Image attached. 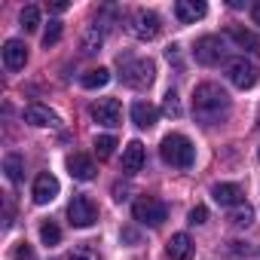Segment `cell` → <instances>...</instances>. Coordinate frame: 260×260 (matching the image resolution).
Returning <instances> with one entry per match:
<instances>
[{
	"label": "cell",
	"mask_w": 260,
	"mask_h": 260,
	"mask_svg": "<svg viewBox=\"0 0 260 260\" xmlns=\"http://www.w3.org/2000/svg\"><path fill=\"white\" fill-rule=\"evenodd\" d=\"M25 122H31V125H40V128H55L61 119H58V113L55 110H49L46 104H28L25 107Z\"/></svg>",
	"instance_id": "5bb4252c"
},
{
	"label": "cell",
	"mask_w": 260,
	"mask_h": 260,
	"mask_svg": "<svg viewBox=\"0 0 260 260\" xmlns=\"http://www.w3.org/2000/svg\"><path fill=\"white\" fill-rule=\"evenodd\" d=\"M251 19H254V25H260V0L251 7Z\"/></svg>",
	"instance_id": "d6a6232c"
},
{
	"label": "cell",
	"mask_w": 260,
	"mask_h": 260,
	"mask_svg": "<svg viewBox=\"0 0 260 260\" xmlns=\"http://www.w3.org/2000/svg\"><path fill=\"white\" fill-rule=\"evenodd\" d=\"M113 150H116V138H113V135H98V138H95V153H98V159H110Z\"/></svg>",
	"instance_id": "603a6c76"
},
{
	"label": "cell",
	"mask_w": 260,
	"mask_h": 260,
	"mask_svg": "<svg viewBox=\"0 0 260 260\" xmlns=\"http://www.w3.org/2000/svg\"><path fill=\"white\" fill-rule=\"evenodd\" d=\"M193 113L202 125H214L230 113V95L217 83H199L193 89Z\"/></svg>",
	"instance_id": "6da1fadb"
},
{
	"label": "cell",
	"mask_w": 260,
	"mask_h": 260,
	"mask_svg": "<svg viewBox=\"0 0 260 260\" xmlns=\"http://www.w3.org/2000/svg\"><path fill=\"white\" fill-rule=\"evenodd\" d=\"M19 19H22V28H25V31H37V28H40V10H37L34 4H28Z\"/></svg>",
	"instance_id": "d4e9b609"
},
{
	"label": "cell",
	"mask_w": 260,
	"mask_h": 260,
	"mask_svg": "<svg viewBox=\"0 0 260 260\" xmlns=\"http://www.w3.org/2000/svg\"><path fill=\"white\" fill-rule=\"evenodd\" d=\"M68 10V4H64V0H58V4H52V13H64Z\"/></svg>",
	"instance_id": "836d02e7"
},
{
	"label": "cell",
	"mask_w": 260,
	"mask_h": 260,
	"mask_svg": "<svg viewBox=\"0 0 260 260\" xmlns=\"http://www.w3.org/2000/svg\"><path fill=\"white\" fill-rule=\"evenodd\" d=\"M226 37L239 46V49H248V52H254V55H260V37L257 34H251L248 28H239V25H230L226 28Z\"/></svg>",
	"instance_id": "ac0fdd59"
},
{
	"label": "cell",
	"mask_w": 260,
	"mask_h": 260,
	"mask_svg": "<svg viewBox=\"0 0 260 260\" xmlns=\"http://www.w3.org/2000/svg\"><path fill=\"white\" fill-rule=\"evenodd\" d=\"M58 40H61V22H49L46 34H43V46L49 49V46H55Z\"/></svg>",
	"instance_id": "83f0119b"
},
{
	"label": "cell",
	"mask_w": 260,
	"mask_h": 260,
	"mask_svg": "<svg viewBox=\"0 0 260 260\" xmlns=\"http://www.w3.org/2000/svg\"><path fill=\"white\" fill-rule=\"evenodd\" d=\"M162 110L169 116H181V104H178V95L175 92H166V101H162Z\"/></svg>",
	"instance_id": "f1b7e54d"
},
{
	"label": "cell",
	"mask_w": 260,
	"mask_h": 260,
	"mask_svg": "<svg viewBox=\"0 0 260 260\" xmlns=\"http://www.w3.org/2000/svg\"><path fill=\"white\" fill-rule=\"evenodd\" d=\"M193 55H196V61H199V64L214 68V64H220V61L226 58V46H223V40H220V37L208 34V37H199V40H196Z\"/></svg>",
	"instance_id": "8992f818"
},
{
	"label": "cell",
	"mask_w": 260,
	"mask_h": 260,
	"mask_svg": "<svg viewBox=\"0 0 260 260\" xmlns=\"http://www.w3.org/2000/svg\"><path fill=\"white\" fill-rule=\"evenodd\" d=\"M128 31H132L138 40H153V37H159L162 22H159V16H156L153 10H138V13L132 16V25H128Z\"/></svg>",
	"instance_id": "ba28073f"
},
{
	"label": "cell",
	"mask_w": 260,
	"mask_h": 260,
	"mask_svg": "<svg viewBox=\"0 0 260 260\" xmlns=\"http://www.w3.org/2000/svg\"><path fill=\"white\" fill-rule=\"evenodd\" d=\"M166 257L169 260H193V239L187 233H175L166 245Z\"/></svg>",
	"instance_id": "2e32d148"
},
{
	"label": "cell",
	"mask_w": 260,
	"mask_h": 260,
	"mask_svg": "<svg viewBox=\"0 0 260 260\" xmlns=\"http://www.w3.org/2000/svg\"><path fill=\"white\" fill-rule=\"evenodd\" d=\"M257 159H260V150H257Z\"/></svg>",
	"instance_id": "e575fe53"
},
{
	"label": "cell",
	"mask_w": 260,
	"mask_h": 260,
	"mask_svg": "<svg viewBox=\"0 0 260 260\" xmlns=\"http://www.w3.org/2000/svg\"><path fill=\"white\" fill-rule=\"evenodd\" d=\"M211 196L217 205H226V208H236V205H245V190L239 184H214L211 187Z\"/></svg>",
	"instance_id": "7c38bea8"
},
{
	"label": "cell",
	"mask_w": 260,
	"mask_h": 260,
	"mask_svg": "<svg viewBox=\"0 0 260 260\" xmlns=\"http://www.w3.org/2000/svg\"><path fill=\"white\" fill-rule=\"evenodd\" d=\"M208 13V7L202 4V0H178L175 4V19L181 25H193L196 19H202Z\"/></svg>",
	"instance_id": "9a60e30c"
},
{
	"label": "cell",
	"mask_w": 260,
	"mask_h": 260,
	"mask_svg": "<svg viewBox=\"0 0 260 260\" xmlns=\"http://www.w3.org/2000/svg\"><path fill=\"white\" fill-rule=\"evenodd\" d=\"M13 260H37V257H34V248H31L28 242H19V245L13 248Z\"/></svg>",
	"instance_id": "f546056e"
},
{
	"label": "cell",
	"mask_w": 260,
	"mask_h": 260,
	"mask_svg": "<svg viewBox=\"0 0 260 260\" xmlns=\"http://www.w3.org/2000/svg\"><path fill=\"white\" fill-rule=\"evenodd\" d=\"M68 217H71V226H80V230H86V226H92L95 220H98V208H95V202L89 199V196H74L71 199V205H68Z\"/></svg>",
	"instance_id": "52a82bcc"
},
{
	"label": "cell",
	"mask_w": 260,
	"mask_h": 260,
	"mask_svg": "<svg viewBox=\"0 0 260 260\" xmlns=\"http://www.w3.org/2000/svg\"><path fill=\"white\" fill-rule=\"evenodd\" d=\"M101 43H104V34H101V28H98V25H89V28L83 31L80 49H83V55H95V52L101 49Z\"/></svg>",
	"instance_id": "ffe728a7"
},
{
	"label": "cell",
	"mask_w": 260,
	"mask_h": 260,
	"mask_svg": "<svg viewBox=\"0 0 260 260\" xmlns=\"http://www.w3.org/2000/svg\"><path fill=\"white\" fill-rule=\"evenodd\" d=\"M89 113H92V119H95L98 125H107V128H116V125L122 122V107H119L116 98H98V101L89 107Z\"/></svg>",
	"instance_id": "9c48e42d"
},
{
	"label": "cell",
	"mask_w": 260,
	"mask_h": 260,
	"mask_svg": "<svg viewBox=\"0 0 260 260\" xmlns=\"http://www.w3.org/2000/svg\"><path fill=\"white\" fill-rule=\"evenodd\" d=\"M254 220V208L251 205H236L233 211H230V223L233 226H248Z\"/></svg>",
	"instance_id": "cb8c5ba5"
},
{
	"label": "cell",
	"mask_w": 260,
	"mask_h": 260,
	"mask_svg": "<svg viewBox=\"0 0 260 260\" xmlns=\"http://www.w3.org/2000/svg\"><path fill=\"white\" fill-rule=\"evenodd\" d=\"M68 260H101V254L92 248V245H77L74 251H71V257Z\"/></svg>",
	"instance_id": "4316f807"
},
{
	"label": "cell",
	"mask_w": 260,
	"mask_h": 260,
	"mask_svg": "<svg viewBox=\"0 0 260 260\" xmlns=\"http://www.w3.org/2000/svg\"><path fill=\"white\" fill-rule=\"evenodd\" d=\"M128 193H132V190L122 187V184H116V187H113V199H116V202H125V199H128Z\"/></svg>",
	"instance_id": "1f68e13d"
},
{
	"label": "cell",
	"mask_w": 260,
	"mask_h": 260,
	"mask_svg": "<svg viewBox=\"0 0 260 260\" xmlns=\"http://www.w3.org/2000/svg\"><path fill=\"white\" fill-rule=\"evenodd\" d=\"M132 217L144 226H162L166 217H169V205L156 196H141L135 205H132Z\"/></svg>",
	"instance_id": "277c9868"
},
{
	"label": "cell",
	"mask_w": 260,
	"mask_h": 260,
	"mask_svg": "<svg viewBox=\"0 0 260 260\" xmlns=\"http://www.w3.org/2000/svg\"><path fill=\"white\" fill-rule=\"evenodd\" d=\"M40 242L46 245V248H52V245H58L61 242V230L52 223V220H46L43 226H40Z\"/></svg>",
	"instance_id": "484cf974"
},
{
	"label": "cell",
	"mask_w": 260,
	"mask_h": 260,
	"mask_svg": "<svg viewBox=\"0 0 260 260\" xmlns=\"http://www.w3.org/2000/svg\"><path fill=\"white\" fill-rule=\"evenodd\" d=\"M4 172H7V178H10L13 184L22 181V172H25L22 156H19V153H7V156H4Z\"/></svg>",
	"instance_id": "7402d4cb"
},
{
	"label": "cell",
	"mask_w": 260,
	"mask_h": 260,
	"mask_svg": "<svg viewBox=\"0 0 260 260\" xmlns=\"http://www.w3.org/2000/svg\"><path fill=\"white\" fill-rule=\"evenodd\" d=\"M4 64H7V71H22L28 64V46L16 37L7 40L4 43Z\"/></svg>",
	"instance_id": "8fae6325"
},
{
	"label": "cell",
	"mask_w": 260,
	"mask_h": 260,
	"mask_svg": "<svg viewBox=\"0 0 260 260\" xmlns=\"http://www.w3.org/2000/svg\"><path fill=\"white\" fill-rule=\"evenodd\" d=\"M144 159H147V153H144V144L141 141H128L122 147V172L125 175H138L141 166H144Z\"/></svg>",
	"instance_id": "4fadbf2b"
},
{
	"label": "cell",
	"mask_w": 260,
	"mask_h": 260,
	"mask_svg": "<svg viewBox=\"0 0 260 260\" xmlns=\"http://www.w3.org/2000/svg\"><path fill=\"white\" fill-rule=\"evenodd\" d=\"M156 119H159V110H156L150 101H135V104H132V122H135L138 128H153Z\"/></svg>",
	"instance_id": "d6986e66"
},
{
	"label": "cell",
	"mask_w": 260,
	"mask_h": 260,
	"mask_svg": "<svg viewBox=\"0 0 260 260\" xmlns=\"http://www.w3.org/2000/svg\"><path fill=\"white\" fill-rule=\"evenodd\" d=\"M226 80H230L236 89H251V86H257L260 71H257L254 61H248L245 55H239V58H230V61H226Z\"/></svg>",
	"instance_id": "5b68a950"
},
{
	"label": "cell",
	"mask_w": 260,
	"mask_h": 260,
	"mask_svg": "<svg viewBox=\"0 0 260 260\" xmlns=\"http://www.w3.org/2000/svg\"><path fill=\"white\" fill-rule=\"evenodd\" d=\"M159 156H162V162L172 166V169H190L193 159H196V147H193V141H190L187 135L172 132V135L162 138V144H159Z\"/></svg>",
	"instance_id": "7a4b0ae2"
},
{
	"label": "cell",
	"mask_w": 260,
	"mask_h": 260,
	"mask_svg": "<svg viewBox=\"0 0 260 260\" xmlns=\"http://www.w3.org/2000/svg\"><path fill=\"white\" fill-rule=\"evenodd\" d=\"M80 83H83V89H104L110 83V71L107 68H92L80 77Z\"/></svg>",
	"instance_id": "44dd1931"
},
{
	"label": "cell",
	"mask_w": 260,
	"mask_h": 260,
	"mask_svg": "<svg viewBox=\"0 0 260 260\" xmlns=\"http://www.w3.org/2000/svg\"><path fill=\"white\" fill-rule=\"evenodd\" d=\"M187 220H190L193 226H196V223H205V220H208V208H205V205H193L190 214H187Z\"/></svg>",
	"instance_id": "4dcf8cb0"
},
{
	"label": "cell",
	"mask_w": 260,
	"mask_h": 260,
	"mask_svg": "<svg viewBox=\"0 0 260 260\" xmlns=\"http://www.w3.org/2000/svg\"><path fill=\"white\" fill-rule=\"evenodd\" d=\"M31 196H34L37 205H49V202L58 196V178L49 175V172H40V175L34 178V190H31Z\"/></svg>",
	"instance_id": "30bf717a"
},
{
	"label": "cell",
	"mask_w": 260,
	"mask_h": 260,
	"mask_svg": "<svg viewBox=\"0 0 260 260\" xmlns=\"http://www.w3.org/2000/svg\"><path fill=\"white\" fill-rule=\"evenodd\" d=\"M68 172H71V178H77V181H92V178H95V162H92V156H86V153H71V156H68Z\"/></svg>",
	"instance_id": "e0dca14e"
},
{
	"label": "cell",
	"mask_w": 260,
	"mask_h": 260,
	"mask_svg": "<svg viewBox=\"0 0 260 260\" xmlns=\"http://www.w3.org/2000/svg\"><path fill=\"white\" fill-rule=\"evenodd\" d=\"M156 77V64L138 55H119V80L128 89H147Z\"/></svg>",
	"instance_id": "3957f363"
}]
</instances>
